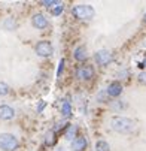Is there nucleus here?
<instances>
[{"mask_svg": "<svg viewBox=\"0 0 146 151\" xmlns=\"http://www.w3.org/2000/svg\"><path fill=\"white\" fill-rule=\"evenodd\" d=\"M143 66H145V68H146V58H145V60H143Z\"/></svg>", "mask_w": 146, "mask_h": 151, "instance_id": "a878e982", "label": "nucleus"}, {"mask_svg": "<svg viewBox=\"0 0 146 151\" xmlns=\"http://www.w3.org/2000/svg\"><path fill=\"white\" fill-rule=\"evenodd\" d=\"M64 11V5L63 3H60V5H57L55 8H52L51 9V14L54 15V17H58V15H61V12Z\"/></svg>", "mask_w": 146, "mask_h": 151, "instance_id": "a211bd4d", "label": "nucleus"}, {"mask_svg": "<svg viewBox=\"0 0 146 151\" xmlns=\"http://www.w3.org/2000/svg\"><path fill=\"white\" fill-rule=\"evenodd\" d=\"M139 81L142 84H146V72H140L139 73Z\"/></svg>", "mask_w": 146, "mask_h": 151, "instance_id": "5701e85b", "label": "nucleus"}, {"mask_svg": "<svg viewBox=\"0 0 146 151\" xmlns=\"http://www.w3.org/2000/svg\"><path fill=\"white\" fill-rule=\"evenodd\" d=\"M95 151H110L109 142H106L104 139H98L95 142Z\"/></svg>", "mask_w": 146, "mask_h": 151, "instance_id": "2eb2a0df", "label": "nucleus"}, {"mask_svg": "<svg viewBox=\"0 0 146 151\" xmlns=\"http://www.w3.org/2000/svg\"><path fill=\"white\" fill-rule=\"evenodd\" d=\"M66 126H67V123H66V121H61V123H57V126L54 127V132H58L60 129H64Z\"/></svg>", "mask_w": 146, "mask_h": 151, "instance_id": "412c9836", "label": "nucleus"}, {"mask_svg": "<svg viewBox=\"0 0 146 151\" xmlns=\"http://www.w3.org/2000/svg\"><path fill=\"white\" fill-rule=\"evenodd\" d=\"M145 23H146V14H145Z\"/></svg>", "mask_w": 146, "mask_h": 151, "instance_id": "bb28decb", "label": "nucleus"}, {"mask_svg": "<svg viewBox=\"0 0 146 151\" xmlns=\"http://www.w3.org/2000/svg\"><path fill=\"white\" fill-rule=\"evenodd\" d=\"M60 111H61V115L64 117V118H67V117H70V114H72V105H70V102L69 100H64L61 103V108H60Z\"/></svg>", "mask_w": 146, "mask_h": 151, "instance_id": "f8f14e48", "label": "nucleus"}, {"mask_svg": "<svg viewBox=\"0 0 146 151\" xmlns=\"http://www.w3.org/2000/svg\"><path fill=\"white\" fill-rule=\"evenodd\" d=\"M43 108H45V102H39V105L36 106V109H37V112H42Z\"/></svg>", "mask_w": 146, "mask_h": 151, "instance_id": "393cba45", "label": "nucleus"}, {"mask_svg": "<svg viewBox=\"0 0 146 151\" xmlns=\"http://www.w3.org/2000/svg\"><path fill=\"white\" fill-rule=\"evenodd\" d=\"M61 2H58V0H49V2H48V0H43V2H42V5H43V6H46V8H55L57 5H60Z\"/></svg>", "mask_w": 146, "mask_h": 151, "instance_id": "6ab92c4d", "label": "nucleus"}, {"mask_svg": "<svg viewBox=\"0 0 146 151\" xmlns=\"http://www.w3.org/2000/svg\"><path fill=\"white\" fill-rule=\"evenodd\" d=\"M109 124H110V129L113 132L122 133V135H128L136 129L134 120H131L128 117H124V115H113L109 120Z\"/></svg>", "mask_w": 146, "mask_h": 151, "instance_id": "f257e3e1", "label": "nucleus"}, {"mask_svg": "<svg viewBox=\"0 0 146 151\" xmlns=\"http://www.w3.org/2000/svg\"><path fill=\"white\" fill-rule=\"evenodd\" d=\"M9 91H11L9 85H8L6 82L0 81V96H6V94H9Z\"/></svg>", "mask_w": 146, "mask_h": 151, "instance_id": "f3484780", "label": "nucleus"}, {"mask_svg": "<svg viewBox=\"0 0 146 151\" xmlns=\"http://www.w3.org/2000/svg\"><path fill=\"white\" fill-rule=\"evenodd\" d=\"M63 69H64V60H60V66H58V70H57V76H60L61 75V72H63Z\"/></svg>", "mask_w": 146, "mask_h": 151, "instance_id": "4be33fe9", "label": "nucleus"}, {"mask_svg": "<svg viewBox=\"0 0 146 151\" xmlns=\"http://www.w3.org/2000/svg\"><path fill=\"white\" fill-rule=\"evenodd\" d=\"M3 29L5 30H15L16 29V21H15V18H12V17H8L5 21H3Z\"/></svg>", "mask_w": 146, "mask_h": 151, "instance_id": "ddd939ff", "label": "nucleus"}, {"mask_svg": "<svg viewBox=\"0 0 146 151\" xmlns=\"http://www.w3.org/2000/svg\"><path fill=\"white\" fill-rule=\"evenodd\" d=\"M34 51L39 57H49L52 54V45L48 40H40V42H37Z\"/></svg>", "mask_w": 146, "mask_h": 151, "instance_id": "39448f33", "label": "nucleus"}, {"mask_svg": "<svg viewBox=\"0 0 146 151\" xmlns=\"http://www.w3.org/2000/svg\"><path fill=\"white\" fill-rule=\"evenodd\" d=\"M72 14L78 18V19H85V21H90L94 18L95 15V11L93 6L90 5H78L72 9Z\"/></svg>", "mask_w": 146, "mask_h": 151, "instance_id": "7ed1b4c3", "label": "nucleus"}, {"mask_svg": "<svg viewBox=\"0 0 146 151\" xmlns=\"http://www.w3.org/2000/svg\"><path fill=\"white\" fill-rule=\"evenodd\" d=\"M87 48L83 47V45H79V47H76L75 48V51H73V57H75V60H78V61H83L87 58Z\"/></svg>", "mask_w": 146, "mask_h": 151, "instance_id": "9b49d317", "label": "nucleus"}, {"mask_svg": "<svg viewBox=\"0 0 146 151\" xmlns=\"http://www.w3.org/2000/svg\"><path fill=\"white\" fill-rule=\"evenodd\" d=\"M124 106H125V105H124V103H121L119 100L116 102V105H112V108H113V109H115V111H118V109H122V108H124Z\"/></svg>", "mask_w": 146, "mask_h": 151, "instance_id": "b1692460", "label": "nucleus"}, {"mask_svg": "<svg viewBox=\"0 0 146 151\" xmlns=\"http://www.w3.org/2000/svg\"><path fill=\"white\" fill-rule=\"evenodd\" d=\"M94 60L98 66H108V64L113 60V54L109 50H98L94 54Z\"/></svg>", "mask_w": 146, "mask_h": 151, "instance_id": "20e7f679", "label": "nucleus"}, {"mask_svg": "<svg viewBox=\"0 0 146 151\" xmlns=\"http://www.w3.org/2000/svg\"><path fill=\"white\" fill-rule=\"evenodd\" d=\"M55 141H57L55 132H54V130L48 132V133H46V136H45V144H46V145H54V144H55Z\"/></svg>", "mask_w": 146, "mask_h": 151, "instance_id": "dca6fc26", "label": "nucleus"}, {"mask_svg": "<svg viewBox=\"0 0 146 151\" xmlns=\"http://www.w3.org/2000/svg\"><path fill=\"white\" fill-rule=\"evenodd\" d=\"M15 117L14 108L9 105H0V120H12Z\"/></svg>", "mask_w": 146, "mask_h": 151, "instance_id": "9d476101", "label": "nucleus"}, {"mask_svg": "<svg viewBox=\"0 0 146 151\" xmlns=\"http://www.w3.org/2000/svg\"><path fill=\"white\" fill-rule=\"evenodd\" d=\"M108 99H109V96H108L106 91H101V93L97 96V100H98V102H108Z\"/></svg>", "mask_w": 146, "mask_h": 151, "instance_id": "aec40b11", "label": "nucleus"}, {"mask_svg": "<svg viewBox=\"0 0 146 151\" xmlns=\"http://www.w3.org/2000/svg\"><path fill=\"white\" fill-rule=\"evenodd\" d=\"M88 147V141L85 136H76L72 141V150L73 151H83Z\"/></svg>", "mask_w": 146, "mask_h": 151, "instance_id": "1a4fd4ad", "label": "nucleus"}, {"mask_svg": "<svg viewBox=\"0 0 146 151\" xmlns=\"http://www.w3.org/2000/svg\"><path fill=\"white\" fill-rule=\"evenodd\" d=\"M76 132H78V127L75 126V124H69L67 126V132H66V139H69V141H73L76 136Z\"/></svg>", "mask_w": 146, "mask_h": 151, "instance_id": "4468645a", "label": "nucleus"}, {"mask_svg": "<svg viewBox=\"0 0 146 151\" xmlns=\"http://www.w3.org/2000/svg\"><path fill=\"white\" fill-rule=\"evenodd\" d=\"M19 145V141L12 133H0V150L3 151H15Z\"/></svg>", "mask_w": 146, "mask_h": 151, "instance_id": "f03ea898", "label": "nucleus"}, {"mask_svg": "<svg viewBox=\"0 0 146 151\" xmlns=\"http://www.w3.org/2000/svg\"><path fill=\"white\" fill-rule=\"evenodd\" d=\"M122 91H124V88H122L121 82H118V81L110 82L108 85V88H106V93H108L109 97H119L122 94Z\"/></svg>", "mask_w": 146, "mask_h": 151, "instance_id": "6e6552de", "label": "nucleus"}, {"mask_svg": "<svg viewBox=\"0 0 146 151\" xmlns=\"http://www.w3.org/2000/svg\"><path fill=\"white\" fill-rule=\"evenodd\" d=\"M31 24L37 30H43V29L48 27V19H46V17L43 14H34L31 17Z\"/></svg>", "mask_w": 146, "mask_h": 151, "instance_id": "0eeeda50", "label": "nucleus"}, {"mask_svg": "<svg viewBox=\"0 0 146 151\" xmlns=\"http://www.w3.org/2000/svg\"><path fill=\"white\" fill-rule=\"evenodd\" d=\"M76 76H78L80 81H90V79H93V76H94V69H93V66H87V64L79 66V68L76 69Z\"/></svg>", "mask_w": 146, "mask_h": 151, "instance_id": "423d86ee", "label": "nucleus"}]
</instances>
